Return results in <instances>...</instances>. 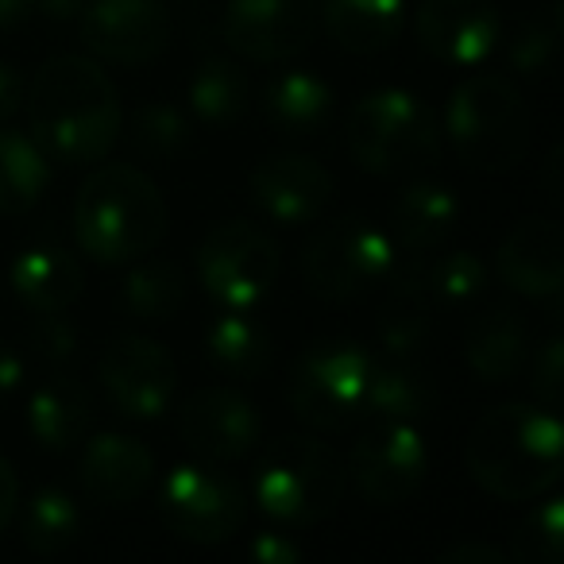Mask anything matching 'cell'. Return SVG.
Instances as JSON below:
<instances>
[{"label": "cell", "mask_w": 564, "mask_h": 564, "mask_svg": "<svg viewBox=\"0 0 564 564\" xmlns=\"http://www.w3.org/2000/svg\"><path fill=\"white\" fill-rule=\"evenodd\" d=\"M78 20L86 47L117 66H148L171 43L163 0H89Z\"/></svg>", "instance_id": "cell-14"}, {"label": "cell", "mask_w": 564, "mask_h": 564, "mask_svg": "<svg viewBox=\"0 0 564 564\" xmlns=\"http://www.w3.org/2000/svg\"><path fill=\"white\" fill-rule=\"evenodd\" d=\"M499 274L510 291L533 302H556L564 291V236L549 217H530L502 240Z\"/></svg>", "instance_id": "cell-18"}, {"label": "cell", "mask_w": 564, "mask_h": 564, "mask_svg": "<svg viewBox=\"0 0 564 564\" xmlns=\"http://www.w3.org/2000/svg\"><path fill=\"white\" fill-rule=\"evenodd\" d=\"M163 522L197 545H220L243 525L248 502L240 487L205 464H174L159 487Z\"/></svg>", "instance_id": "cell-10"}, {"label": "cell", "mask_w": 564, "mask_h": 564, "mask_svg": "<svg viewBox=\"0 0 564 564\" xmlns=\"http://www.w3.org/2000/svg\"><path fill=\"white\" fill-rule=\"evenodd\" d=\"M437 564H510V553L487 541H460V545L445 549Z\"/></svg>", "instance_id": "cell-40"}, {"label": "cell", "mask_w": 564, "mask_h": 564, "mask_svg": "<svg viewBox=\"0 0 564 564\" xmlns=\"http://www.w3.org/2000/svg\"><path fill=\"white\" fill-rule=\"evenodd\" d=\"M371 356L352 340H325L299 360L291 379V406L314 430H345L360 417Z\"/></svg>", "instance_id": "cell-9"}, {"label": "cell", "mask_w": 564, "mask_h": 564, "mask_svg": "<svg viewBox=\"0 0 564 564\" xmlns=\"http://www.w3.org/2000/svg\"><path fill=\"white\" fill-rule=\"evenodd\" d=\"M533 391L541 394L549 410L561 402L564 394V337L553 333V337L541 345V352L533 356Z\"/></svg>", "instance_id": "cell-38"}, {"label": "cell", "mask_w": 564, "mask_h": 564, "mask_svg": "<svg viewBox=\"0 0 564 564\" xmlns=\"http://www.w3.org/2000/svg\"><path fill=\"white\" fill-rule=\"evenodd\" d=\"M82 267L66 248L35 243L9 263V286L32 314H63L82 299Z\"/></svg>", "instance_id": "cell-21"}, {"label": "cell", "mask_w": 564, "mask_h": 564, "mask_svg": "<svg viewBox=\"0 0 564 564\" xmlns=\"http://www.w3.org/2000/svg\"><path fill=\"white\" fill-rule=\"evenodd\" d=\"M414 32L425 55L456 70H479L502 47V20L491 0H425Z\"/></svg>", "instance_id": "cell-15"}, {"label": "cell", "mask_w": 564, "mask_h": 564, "mask_svg": "<svg viewBox=\"0 0 564 564\" xmlns=\"http://www.w3.org/2000/svg\"><path fill=\"white\" fill-rule=\"evenodd\" d=\"M564 433L549 406L487 410L468 437V476L495 499H538L561 479Z\"/></svg>", "instance_id": "cell-2"}, {"label": "cell", "mask_w": 564, "mask_h": 564, "mask_svg": "<svg viewBox=\"0 0 564 564\" xmlns=\"http://www.w3.org/2000/svg\"><path fill=\"white\" fill-rule=\"evenodd\" d=\"M430 471V448L417 422H376L352 448L348 476L356 491L376 507H399L414 499Z\"/></svg>", "instance_id": "cell-11"}, {"label": "cell", "mask_w": 564, "mask_h": 564, "mask_svg": "<svg viewBox=\"0 0 564 564\" xmlns=\"http://www.w3.org/2000/svg\"><path fill=\"white\" fill-rule=\"evenodd\" d=\"M55 159L40 140L17 128H0V217H24L47 197Z\"/></svg>", "instance_id": "cell-24"}, {"label": "cell", "mask_w": 564, "mask_h": 564, "mask_svg": "<svg viewBox=\"0 0 564 564\" xmlns=\"http://www.w3.org/2000/svg\"><path fill=\"white\" fill-rule=\"evenodd\" d=\"M132 140L143 155H155V159H171L178 151L189 148L194 140V128H189V112L174 109L166 101H151L135 109L132 120Z\"/></svg>", "instance_id": "cell-36"}, {"label": "cell", "mask_w": 564, "mask_h": 564, "mask_svg": "<svg viewBox=\"0 0 564 564\" xmlns=\"http://www.w3.org/2000/svg\"><path fill=\"white\" fill-rule=\"evenodd\" d=\"M464 364L484 383H514L530 364V333L514 310H487L464 340Z\"/></svg>", "instance_id": "cell-23"}, {"label": "cell", "mask_w": 564, "mask_h": 564, "mask_svg": "<svg viewBox=\"0 0 564 564\" xmlns=\"http://www.w3.org/2000/svg\"><path fill=\"white\" fill-rule=\"evenodd\" d=\"M329 197L333 174L310 155H274L251 174V202L274 225H310L329 205Z\"/></svg>", "instance_id": "cell-17"}, {"label": "cell", "mask_w": 564, "mask_h": 564, "mask_svg": "<svg viewBox=\"0 0 564 564\" xmlns=\"http://www.w3.org/2000/svg\"><path fill=\"white\" fill-rule=\"evenodd\" d=\"M182 302H186V271L174 259H143L120 282V310L140 325L171 322Z\"/></svg>", "instance_id": "cell-30"}, {"label": "cell", "mask_w": 564, "mask_h": 564, "mask_svg": "<svg viewBox=\"0 0 564 564\" xmlns=\"http://www.w3.org/2000/svg\"><path fill=\"white\" fill-rule=\"evenodd\" d=\"M564 556V499L549 495L533 507V514L522 522L510 549V564H561Z\"/></svg>", "instance_id": "cell-34"}, {"label": "cell", "mask_w": 564, "mask_h": 564, "mask_svg": "<svg viewBox=\"0 0 564 564\" xmlns=\"http://www.w3.org/2000/svg\"><path fill=\"white\" fill-rule=\"evenodd\" d=\"M279 274V243L248 220L213 228L197 248V282L217 310H256Z\"/></svg>", "instance_id": "cell-8"}, {"label": "cell", "mask_w": 564, "mask_h": 564, "mask_svg": "<svg viewBox=\"0 0 564 564\" xmlns=\"http://www.w3.org/2000/svg\"><path fill=\"white\" fill-rule=\"evenodd\" d=\"M441 128L430 105L410 89L364 94L348 112V151L368 174H410L437 159Z\"/></svg>", "instance_id": "cell-6"}, {"label": "cell", "mask_w": 564, "mask_h": 564, "mask_svg": "<svg viewBox=\"0 0 564 564\" xmlns=\"http://www.w3.org/2000/svg\"><path fill=\"white\" fill-rule=\"evenodd\" d=\"M28 437L47 453H70L86 441L89 430V394L74 379H47L28 394L24 406Z\"/></svg>", "instance_id": "cell-22"}, {"label": "cell", "mask_w": 564, "mask_h": 564, "mask_svg": "<svg viewBox=\"0 0 564 564\" xmlns=\"http://www.w3.org/2000/svg\"><path fill=\"white\" fill-rule=\"evenodd\" d=\"M417 274H422L425 299L445 310L471 306L487 286V267L471 251H441V256L433 251V259L417 267Z\"/></svg>", "instance_id": "cell-33"}, {"label": "cell", "mask_w": 564, "mask_h": 564, "mask_svg": "<svg viewBox=\"0 0 564 564\" xmlns=\"http://www.w3.org/2000/svg\"><path fill=\"white\" fill-rule=\"evenodd\" d=\"M120 97L112 78L82 55H55L32 86V135L55 163L94 166L117 148Z\"/></svg>", "instance_id": "cell-1"}, {"label": "cell", "mask_w": 564, "mask_h": 564, "mask_svg": "<svg viewBox=\"0 0 564 564\" xmlns=\"http://www.w3.org/2000/svg\"><path fill=\"white\" fill-rule=\"evenodd\" d=\"M32 12H35V0H0V32L24 24Z\"/></svg>", "instance_id": "cell-45"}, {"label": "cell", "mask_w": 564, "mask_h": 564, "mask_svg": "<svg viewBox=\"0 0 564 564\" xmlns=\"http://www.w3.org/2000/svg\"><path fill=\"white\" fill-rule=\"evenodd\" d=\"M89 0H35V12H43L47 20H78Z\"/></svg>", "instance_id": "cell-44"}, {"label": "cell", "mask_w": 564, "mask_h": 564, "mask_svg": "<svg viewBox=\"0 0 564 564\" xmlns=\"http://www.w3.org/2000/svg\"><path fill=\"white\" fill-rule=\"evenodd\" d=\"M28 383V364L17 348L0 345V402H9Z\"/></svg>", "instance_id": "cell-41"}, {"label": "cell", "mask_w": 564, "mask_h": 564, "mask_svg": "<svg viewBox=\"0 0 564 564\" xmlns=\"http://www.w3.org/2000/svg\"><path fill=\"white\" fill-rule=\"evenodd\" d=\"M74 232L97 263H132L148 256L166 232V205L159 186L132 163L97 166L74 202Z\"/></svg>", "instance_id": "cell-3"}, {"label": "cell", "mask_w": 564, "mask_h": 564, "mask_svg": "<svg viewBox=\"0 0 564 564\" xmlns=\"http://www.w3.org/2000/svg\"><path fill=\"white\" fill-rule=\"evenodd\" d=\"M151 476H155L151 453L124 433H101V437L86 441V453L78 460L82 487L89 499L105 502V507L135 502L151 487Z\"/></svg>", "instance_id": "cell-19"}, {"label": "cell", "mask_w": 564, "mask_h": 564, "mask_svg": "<svg viewBox=\"0 0 564 564\" xmlns=\"http://www.w3.org/2000/svg\"><path fill=\"white\" fill-rule=\"evenodd\" d=\"M399 248L391 232L368 220H337L302 251V282L325 302H356L394 279Z\"/></svg>", "instance_id": "cell-7"}, {"label": "cell", "mask_w": 564, "mask_h": 564, "mask_svg": "<svg viewBox=\"0 0 564 564\" xmlns=\"http://www.w3.org/2000/svg\"><path fill=\"white\" fill-rule=\"evenodd\" d=\"M445 135L479 174L514 171L530 143V112L507 74H471L445 105Z\"/></svg>", "instance_id": "cell-4"}, {"label": "cell", "mask_w": 564, "mask_h": 564, "mask_svg": "<svg viewBox=\"0 0 564 564\" xmlns=\"http://www.w3.org/2000/svg\"><path fill=\"white\" fill-rule=\"evenodd\" d=\"M189 117L205 128H232L248 109V78L236 63L213 55L194 70L186 86Z\"/></svg>", "instance_id": "cell-31"}, {"label": "cell", "mask_w": 564, "mask_h": 564, "mask_svg": "<svg viewBox=\"0 0 564 564\" xmlns=\"http://www.w3.org/2000/svg\"><path fill=\"white\" fill-rule=\"evenodd\" d=\"M251 561L259 564H299L302 549L294 545L291 533H279V530H263L256 541H251Z\"/></svg>", "instance_id": "cell-39"}, {"label": "cell", "mask_w": 564, "mask_h": 564, "mask_svg": "<svg viewBox=\"0 0 564 564\" xmlns=\"http://www.w3.org/2000/svg\"><path fill=\"white\" fill-rule=\"evenodd\" d=\"M430 310L433 302L425 299L422 274L414 267V271L394 282L383 299V310H379L376 322L379 352L387 360H417L425 340H430Z\"/></svg>", "instance_id": "cell-28"}, {"label": "cell", "mask_w": 564, "mask_h": 564, "mask_svg": "<svg viewBox=\"0 0 564 564\" xmlns=\"http://www.w3.org/2000/svg\"><path fill=\"white\" fill-rule=\"evenodd\" d=\"M82 533V510L63 487H43L28 499L24 510V545L32 553H63Z\"/></svg>", "instance_id": "cell-32"}, {"label": "cell", "mask_w": 564, "mask_h": 564, "mask_svg": "<svg viewBox=\"0 0 564 564\" xmlns=\"http://www.w3.org/2000/svg\"><path fill=\"white\" fill-rule=\"evenodd\" d=\"M556 51H561V9L549 4L541 17L525 20L522 32L510 40L507 47L510 70L518 78H545L556 63Z\"/></svg>", "instance_id": "cell-35"}, {"label": "cell", "mask_w": 564, "mask_h": 564, "mask_svg": "<svg viewBox=\"0 0 564 564\" xmlns=\"http://www.w3.org/2000/svg\"><path fill=\"white\" fill-rule=\"evenodd\" d=\"M460 228V197L441 182H414L399 194L391 209V240L410 259L441 251Z\"/></svg>", "instance_id": "cell-20"}, {"label": "cell", "mask_w": 564, "mask_h": 564, "mask_svg": "<svg viewBox=\"0 0 564 564\" xmlns=\"http://www.w3.org/2000/svg\"><path fill=\"white\" fill-rule=\"evenodd\" d=\"M433 387L417 360H371L360 417L371 422H422L430 414Z\"/></svg>", "instance_id": "cell-29"}, {"label": "cell", "mask_w": 564, "mask_h": 564, "mask_svg": "<svg viewBox=\"0 0 564 564\" xmlns=\"http://www.w3.org/2000/svg\"><path fill=\"white\" fill-rule=\"evenodd\" d=\"M556 174H561V148H553V155L545 159V178H549L545 194H549V202H561V182H556Z\"/></svg>", "instance_id": "cell-46"}, {"label": "cell", "mask_w": 564, "mask_h": 564, "mask_svg": "<svg viewBox=\"0 0 564 564\" xmlns=\"http://www.w3.org/2000/svg\"><path fill=\"white\" fill-rule=\"evenodd\" d=\"M20 105H24V82H20L17 66L0 63V120L17 117Z\"/></svg>", "instance_id": "cell-42"}, {"label": "cell", "mask_w": 564, "mask_h": 564, "mask_svg": "<svg viewBox=\"0 0 564 564\" xmlns=\"http://www.w3.org/2000/svg\"><path fill=\"white\" fill-rule=\"evenodd\" d=\"M101 387L112 410L132 422H155L171 410L178 368L159 340L124 333L101 356Z\"/></svg>", "instance_id": "cell-12"}, {"label": "cell", "mask_w": 564, "mask_h": 564, "mask_svg": "<svg viewBox=\"0 0 564 564\" xmlns=\"http://www.w3.org/2000/svg\"><path fill=\"white\" fill-rule=\"evenodd\" d=\"M205 360L232 379H251L271 364V333L251 310H220L205 329Z\"/></svg>", "instance_id": "cell-27"}, {"label": "cell", "mask_w": 564, "mask_h": 564, "mask_svg": "<svg viewBox=\"0 0 564 564\" xmlns=\"http://www.w3.org/2000/svg\"><path fill=\"white\" fill-rule=\"evenodd\" d=\"M35 317H40L35 329H32L35 356L47 360V364H55V368L66 360H74V352H78V329H74L63 314H35Z\"/></svg>", "instance_id": "cell-37"}, {"label": "cell", "mask_w": 564, "mask_h": 564, "mask_svg": "<svg viewBox=\"0 0 564 564\" xmlns=\"http://www.w3.org/2000/svg\"><path fill=\"white\" fill-rule=\"evenodd\" d=\"M317 0H228L220 32L240 58L286 63L314 40Z\"/></svg>", "instance_id": "cell-13"}, {"label": "cell", "mask_w": 564, "mask_h": 564, "mask_svg": "<svg viewBox=\"0 0 564 564\" xmlns=\"http://www.w3.org/2000/svg\"><path fill=\"white\" fill-rule=\"evenodd\" d=\"M251 495L271 522L314 525L340 507L345 471L333 448L314 437L274 441L256 464Z\"/></svg>", "instance_id": "cell-5"}, {"label": "cell", "mask_w": 564, "mask_h": 564, "mask_svg": "<svg viewBox=\"0 0 564 564\" xmlns=\"http://www.w3.org/2000/svg\"><path fill=\"white\" fill-rule=\"evenodd\" d=\"M325 32L352 55H379L406 24V0H325Z\"/></svg>", "instance_id": "cell-25"}, {"label": "cell", "mask_w": 564, "mask_h": 564, "mask_svg": "<svg viewBox=\"0 0 564 564\" xmlns=\"http://www.w3.org/2000/svg\"><path fill=\"white\" fill-rule=\"evenodd\" d=\"M17 471H12V464L0 456V533H4V525L12 522V514H17Z\"/></svg>", "instance_id": "cell-43"}, {"label": "cell", "mask_w": 564, "mask_h": 564, "mask_svg": "<svg viewBox=\"0 0 564 564\" xmlns=\"http://www.w3.org/2000/svg\"><path fill=\"white\" fill-rule=\"evenodd\" d=\"M178 433L197 456L213 464H232L256 453L263 422L243 394L228 391V387H205L182 406Z\"/></svg>", "instance_id": "cell-16"}, {"label": "cell", "mask_w": 564, "mask_h": 564, "mask_svg": "<svg viewBox=\"0 0 564 564\" xmlns=\"http://www.w3.org/2000/svg\"><path fill=\"white\" fill-rule=\"evenodd\" d=\"M267 120L291 140H310L333 117V89L310 70H282L263 94Z\"/></svg>", "instance_id": "cell-26"}]
</instances>
